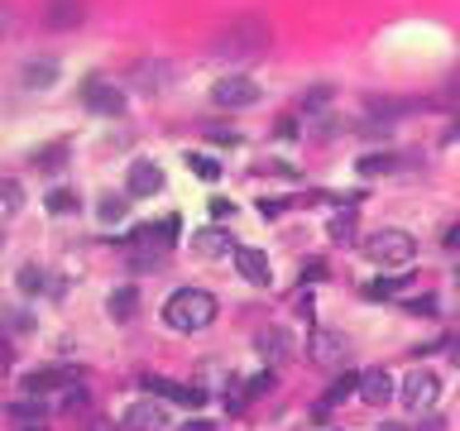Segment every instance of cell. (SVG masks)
I'll list each match as a JSON object with an SVG mask.
<instances>
[{
  "instance_id": "6da1fadb",
  "label": "cell",
  "mask_w": 460,
  "mask_h": 431,
  "mask_svg": "<svg viewBox=\"0 0 460 431\" xmlns=\"http://www.w3.org/2000/svg\"><path fill=\"white\" fill-rule=\"evenodd\" d=\"M216 297L206 293V288H178V293L163 302V322L173 331H206L216 322Z\"/></svg>"
},
{
  "instance_id": "7a4b0ae2",
  "label": "cell",
  "mask_w": 460,
  "mask_h": 431,
  "mask_svg": "<svg viewBox=\"0 0 460 431\" xmlns=\"http://www.w3.org/2000/svg\"><path fill=\"white\" fill-rule=\"evenodd\" d=\"M173 240H178V216H169L163 226H139L130 240H125V259H130L135 273H153Z\"/></svg>"
},
{
  "instance_id": "3957f363",
  "label": "cell",
  "mask_w": 460,
  "mask_h": 431,
  "mask_svg": "<svg viewBox=\"0 0 460 431\" xmlns=\"http://www.w3.org/2000/svg\"><path fill=\"white\" fill-rule=\"evenodd\" d=\"M365 254L374 263H384V269H408L412 254H417V240L408 230H374L365 240Z\"/></svg>"
},
{
  "instance_id": "277c9868",
  "label": "cell",
  "mask_w": 460,
  "mask_h": 431,
  "mask_svg": "<svg viewBox=\"0 0 460 431\" xmlns=\"http://www.w3.org/2000/svg\"><path fill=\"white\" fill-rule=\"evenodd\" d=\"M82 106L91 110V116H106V120H116V116H125V91L116 87L110 77H87L82 82Z\"/></svg>"
},
{
  "instance_id": "5b68a950",
  "label": "cell",
  "mask_w": 460,
  "mask_h": 431,
  "mask_svg": "<svg viewBox=\"0 0 460 431\" xmlns=\"http://www.w3.org/2000/svg\"><path fill=\"white\" fill-rule=\"evenodd\" d=\"M264 48H269V24H259V20L230 24L216 44V53H264Z\"/></svg>"
},
{
  "instance_id": "8992f818",
  "label": "cell",
  "mask_w": 460,
  "mask_h": 431,
  "mask_svg": "<svg viewBox=\"0 0 460 431\" xmlns=\"http://www.w3.org/2000/svg\"><path fill=\"white\" fill-rule=\"evenodd\" d=\"M398 393H403V402H408L412 412H427V408H437V398H441V379L431 369H412Z\"/></svg>"
},
{
  "instance_id": "52a82bcc",
  "label": "cell",
  "mask_w": 460,
  "mask_h": 431,
  "mask_svg": "<svg viewBox=\"0 0 460 431\" xmlns=\"http://www.w3.org/2000/svg\"><path fill=\"white\" fill-rule=\"evenodd\" d=\"M259 82H249V77H216V87H212V101L216 106H226V110H240V106H259Z\"/></svg>"
},
{
  "instance_id": "ba28073f",
  "label": "cell",
  "mask_w": 460,
  "mask_h": 431,
  "mask_svg": "<svg viewBox=\"0 0 460 431\" xmlns=\"http://www.w3.org/2000/svg\"><path fill=\"white\" fill-rule=\"evenodd\" d=\"M125 192H130V197H153V192H163V168L153 159H135L130 173H125Z\"/></svg>"
},
{
  "instance_id": "9c48e42d",
  "label": "cell",
  "mask_w": 460,
  "mask_h": 431,
  "mask_svg": "<svg viewBox=\"0 0 460 431\" xmlns=\"http://www.w3.org/2000/svg\"><path fill=\"white\" fill-rule=\"evenodd\" d=\"M192 254H197V259H221V254H235L230 230H221V226H202V230H192Z\"/></svg>"
},
{
  "instance_id": "30bf717a",
  "label": "cell",
  "mask_w": 460,
  "mask_h": 431,
  "mask_svg": "<svg viewBox=\"0 0 460 431\" xmlns=\"http://www.w3.org/2000/svg\"><path fill=\"white\" fill-rule=\"evenodd\" d=\"M307 359H312V365H341V359H345V336H341V331H312V340H307Z\"/></svg>"
},
{
  "instance_id": "8fae6325",
  "label": "cell",
  "mask_w": 460,
  "mask_h": 431,
  "mask_svg": "<svg viewBox=\"0 0 460 431\" xmlns=\"http://www.w3.org/2000/svg\"><path fill=\"white\" fill-rule=\"evenodd\" d=\"M235 269H240L255 288H269V283H273L269 254H259V249H249V245H235Z\"/></svg>"
},
{
  "instance_id": "7c38bea8",
  "label": "cell",
  "mask_w": 460,
  "mask_h": 431,
  "mask_svg": "<svg viewBox=\"0 0 460 431\" xmlns=\"http://www.w3.org/2000/svg\"><path fill=\"white\" fill-rule=\"evenodd\" d=\"M15 288H20L24 297H44V293L58 297V293H63V283H53L48 269H39V263H24V269L15 273Z\"/></svg>"
},
{
  "instance_id": "4fadbf2b",
  "label": "cell",
  "mask_w": 460,
  "mask_h": 431,
  "mask_svg": "<svg viewBox=\"0 0 460 431\" xmlns=\"http://www.w3.org/2000/svg\"><path fill=\"white\" fill-rule=\"evenodd\" d=\"M169 427V412L159 408V402H135V408H125V431H163Z\"/></svg>"
},
{
  "instance_id": "5bb4252c",
  "label": "cell",
  "mask_w": 460,
  "mask_h": 431,
  "mask_svg": "<svg viewBox=\"0 0 460 431\" xmlns=\"http://www.w3.org/2000/svg\"><path fill=\"white\" fill-rule=\"evenodd\" d=\"M82 15H87V5H82V0H44L48 30H77Z\"/></svg>"
},
{
  "instance_id": "9a60e30c",
  "label": "cell",
  "mask_w": 460,
  "mask_h": 431,
  "mask_svg": "<svg viewBox=\"0 0 460 431\" xmlns=\"http://www.w3.org/2000/svg\"><path fill=\"white\" fill-rule=\"evenodd\" d=\"M360 398H365L369 408H384V402L394 398V374H388V369H369V374H360Z\"/></svg>"
},
{
  "instance_id": "2e32d148",
  "label": "cell",
  "mask_w": 460,
  "mask_h": 431,
  "mask_svg": "<svg viewBox=\"0 0 460 431\" xmlns=\"http://www.w3.org/2000/svg\"><path fill=\"white\" fill-rule=\"evenodd\" d=\"M63 384H77V374L73 369H34L30 379H24L30 393H53V388H63Z\"/></svg>"
},
{
  "instance_id": "e0dca14e",
  "label": "cell",
  "mask_w": 460,
  "mask_h": 431,
  "mask_svg": "<svg viewBox=\"0 0 460 431\" xmlns=\"http://www.w3.org/2000/svg\"><path fill=\"white\" fill-rule=\"evenodd\" d=\"M53 82H58V63H53V58H39V63L24 67V87H30V91H48Z\"/></svg>"
},
{
  "instance_id": "ac0fdd59",
  "label": "cell",
  "mask_w": 460,
  "mask_h": 431,
  "mask_svg": "<svg viewBox=\"0 0 460 431\" xmlns=\"http://www.w3.org/2000/svg\"><path fill=\"white\" fill-rule=\"evenodd\" d=\"M135 307H139V293H135V288H116V293L106 297V316H110V322H130Z\"/></svg>"
},
{
  "instance_id": "d6986e66",
  "label": "cell",
  "mask_w": 460,
  "mask_h": 431,
  "mask_svg": "<svg viewBox=\"0 0 460 431\" xmlns=\"http://www.w3.org/2000/svg\"><path fill=\"white\" fill-rule=\"evenodd\" d=\"M408 278H412L408 269H398L394 278H374V283L365 288V297H374V302H384V297H398L403 288H408Z\"/></svg>"
},
{
  "instance_id": "ffe728a7",
  "label": "cell",
  "mask_w": 460,
  "mask_h": 431,
  "mask_svg": "<svg viewBox=\"0 0 460 431\" xmlns=\"http://www.w3.org/2000/svg\"><path fill=\"white\" fill-rule=\"evenodd\" d=\"M351 393H360V374H341V379H336V384L326 388V398L317 402V412L336 408V402H345V398H351Z\"/></svg>"
},
{
  "instance_id": "44dd1931",
  "label": "cell",
  "mask_w": 460,
  "mask_h": 431,
  "mask_svg": "<svg viewBox=\"0 0 460 431\" xmlns=\"http://www.w3.org/2000/svg\"><path fill=\"white\" fill-rule=\"evenodd\" d=\"M34 168H39V173H63V168H67V144L39 149V154H34Z\"/></svg>"
},
{
  "instance_id": "7402d4cb",
  "label": "cell",
  "mask_w": 460,
  "mask_h": 431,
  "mask_svg": "<svg viewBox=\"0 0 460 431\" xmlns=\"http://www.w3.org/2000/svg\"><path fill=\"white\" fill-rule=\"evenodd\" d=\"M20 211H24V187L15 177H5L0 183V216H20Z\"/></svg>"
},
{
  "instance_id": "603a6c76",
  "label": "cell",
  "mask_w": 460,
  "mask_h": 431,
  "mask_svg": "<svg viewBox=\"0 0 460 431\" xmlns=\"http://www.w3.org/2000/svg\"><path fill=\"white\" fill-rule=\"evenodd\" d=\"M398 168V154H365L360 159V173L365 177H379V173H394Z\"/></svg>"
},
{
  "instance_id": "cb8c5ba5",
  "label": "cell",
  "mask_w": 460,
  "mask_h": 431,
  "mask_svg": "<svg viewBox=\"0 0 460 431\" xmlns=\"http://www.w3.org/2000/svg\"><path fill=\"white\" fill-rule=\"evenodd\" d=\"M44 202H48V211H53V216H67V211H77V206H82V202H77V192H67V187H53Z\"/></svg>"
},
{
  "instance_id": "d4e9b609",
  "label": "cell",
  "mask_w": 460,
  "mask_h": 431,
  "mask_svg": "<svg viewBox=\"0 0 460 431\" xmlns=\"http://www.w3.org/2000/svg\"><path fill=\"white\" fill-rule=\"evenodd\" d=\"M187 168L197 173L202 183H216V177H221V163H216V159H206V154H187Z\"/></svg>"
},
{
  "instance_id": "484cf974",
  "label": "cell",
  "mask_w": 460,
  "mask_h": 431,
  "mask_svg": "<svg viewBox=\"0 0 460 431\" xmlns=\"http://www.w3.org/2000/svg\"><path fill=\"white\" fill-rule=\"evenodd\" d=\"M10 412H15L20 422H44V412H48V408H44V402H39V393H34L30 402H15V408H10Z\"/></svg>"
},
{
  "instance_id": "4316f807",
  "label": "cell",
  "mask_w": 460,
  "mask_h": 431,
  "mask_svg": "<svg viewBox=\"0 0 460 431\" xmlns=\"http://www.w3.org/2000/svg\"><path fill=\"white\" fill-rule=\"evenodd\" d=\"M326 230H331V240H336V245H351V240H355V220H351V216H336Z\"/></svg>"
},
{
  "instance_id": "83f0119b",
  "label": "cell",
  "mask_w": 460,
  "mask_h": 431,
  "mask_svg": "<svg viewBox=\"0 0 460 431\" xmlns=\"http://www.w3.org/2000/svg\"><path fill=\"white\" fill-rule=\"evenodd\" d=\"M259 350L269 355V359H278V355L288 350V336H283V331H269V336H259Z\"/></svg>"
},
{
  "instance_id": "f1b7e54d",
  "label": "cell",
  "mask_w": 460,
  "mask_h": 431,
  "mask_svg": "<svg viewBox=\"0 0 460 431\" xmlns=\"http://www.w3.org/2000/svg\"><path fill=\"white\" fill-rule=\"evenodd\" d=\"M408 312H417V316H437L441 307H437V297H431V293H422V297L408 302Z\"/></svg>"
},
{
  "instance_id": "f546056e",
  "label": "cell",
  "mask_w": 460,
  "mask_h": 431,
  "mask_svg": "<svg viewBox=\"0 0 460 431\" xmlns=\"http://www.w3.org/2000/svg\"><path fill=\"white\" fill-rule=\"evenodd\" d=\"M273 388V374H255V379H249V388H245V398H264Z\"/></svg>"
},
{
  "instance_id": "4dcf8cb0",
  "label": "cell",
  "mask_w": 460,
  "mask_h": 431,
  "mask_svg": "<svg viewBox=\"0 0 460 431\" xmlns=\"http://www.w3.org/2000/svg\"><path fill=\"white\" fill-rule=\"evenodd\" d=\"M125 216V202H116V197H106L101 202V220H106V226H110V220H120Z\"/></svg>"
},
{
  "instance_id": "1f68e13d",
  "label": "cell",
  "mask_w": 460,
  "mask_h": 431,
  "mask_svg": "<svg viewBox=\"0 0 460 431\" xmlns=\"http://www.w3.org/2000/svg\"><path fill=\"white\" fill-rule=\"evenodd\" d=\"M212 216H216V220H226V216H235V206H230L226 197H212Z\"/></svg>"
},
{
  "instance_id": "d6a6232c",
  "label": "cell",
  "mask_w": 460,
  "mask_h": 431,
  "mask_svg": "<svg viewBox=\"0 0 460 431\" xmlns=\"http://www.w3.org/2000/svg\"><path fill=\"white\" fill-rule=\"evenodd\" d=\"M0 322H5L10 331H24L30 326V312H10V316H0Z\"/></svg>"
},
{
  "instance_id": "836d02e7",
  "label": "cell",
  "mask_w": 460,
  "mask_h": 431,
  "mask_svg": "<svg viewBox=\"0 0 460 431\" xmlns=\"http://www.w3.org/2000/svg\"><path fill=\"white\" fill-rule=\"evenodd\" d=\"M446 355H451V365H456V369H460V336H456V340H451V345H446Z\"/></svg>"
},
{
  "instance_id": "e575fe53",
  "label": "cell",
  "mask_w": 460,
  "mask_h": 431,
  "mask_svg": "<svg viewBox=\"0 0 460 431\" xmlns=\"http://www.w3.org/2000/svg\"><path fill=\"white\" fill-rule=\"evenodd\" d=\"M446 245H451V249L460 245V226H446Z\"/></svg>"
},
{
  "instance_id": "d590c367",
  "label": "cell",
  "mask_w": 460,
  "mask_h": 431,
  "mask_svg": "<svg viewBox=\"0 0 460 431\" xmlns=\"http://www.w3.org/2000/svg\"><path fill=\"white\" fill-rule=\"evenodd\" d=\"M183 431H216V427H212V422H187Z\"/></svg>"
},
{
  "instance_id": "8d00e7d4",
  "label": "cell",
  "mask_w": 460,
  "mask_h": 431,
  "mask_svg": "<svg viewBox=\"0 0 460 431\" xmlns=\"http://www.w3.org/2000/svg\"><path fill=\"white\" fill-rule=\"evenodd\" d=\"M422 431H441V422H437V417H431V422H427V427H422Z\"/></svg>"
},
{
  "instance_id": "74e56055",
  "label": "cell",
  "mask_w": 460,
  "mask_h": 431,
  "mask_svg": "<svg viewBox=\"0 0 460 431\" xmlns=\"http://www.w3.org/2000/svg\"><path fill=\"white\" fill-rule=\"evenodd\" d=\"M379 431H403V427H398V422H384V427H379Z\"/></svg>"
},
{
  "instance_id": "f35d334b",
  "label": "cell",
  "mask_w": 460,
  "mask_h": 431,
  "mask_svg": "<svg viewBox=\"0 0 460 431\" xmlns=\"http://www.w3.org/2000/svg\"><path fill=\"white\" fill-rule=\"evenodd\" d=\"M456 288H460V263H456Z\"/></svg>"
},
{
  "instance_id": "ab89813d",
  "label": "cell",
  "mask_w": 460,
  "mask_h": 431,
  "mask_svg": "<svg viewBox=\"0 0 460 431\" xmlns=\"http://www.w3.org/2000/svg\"><path fill=\"white\" fill-rule=\"evenodd\" d=\"M0 245H5V235H0Z\"/></svg>"
}]
</instances>
